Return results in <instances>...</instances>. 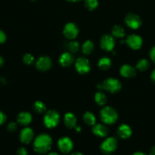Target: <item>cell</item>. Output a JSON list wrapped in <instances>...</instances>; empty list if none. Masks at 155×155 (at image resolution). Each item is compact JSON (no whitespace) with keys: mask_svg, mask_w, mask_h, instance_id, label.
<instances>
[{"mask_svg":"<svg viewBox=\"0 0 155 155\" xmlns=\"http://www.w3.org/2000/svg\"><path fill=\"white\" fill-rule=\"evenodd\" d=\"M92 132L95 136L100 138H104L107 136L108 133H109V129L104 124H95L93 126Z\"/></svg>","mask_w":155,"mask_h":155,"instance_id":"5bb4252c","label":"cell"},{"mask_svg":"<svg viewBox=\"0 0 155 155\" xmlns=\"http://www.w3.org/2000/svg\"><path fill=\"white\" fill-rule=\"evenodd\" d=\"M83 120L88 126H94L96 124V117L92 112L86 111L83 115Z\"/></svg>","mask_w":155,"mask_h":155,"instance_id":"7402d4cb","label":"cell"},{"mask_svg":"<svg viewBox=\"0 0 155 155\" xmlns=\"http://www.w3.org/2000/svg\"><path fill=\"white\" fill-rule=\"evenodd\" d=\"M84 5L88 10L93 11L96 9L98 6L97 0H84Z\"/></svg>","mask_w":155,"mask_h":155,"instance_id":"83f0119b","label":"cell"},{"mask_svg":"<svg viewBox=\"0 0 155 155\" xmlns=\"http://www.w3.org/2000/svg\"><path fill=\"white\" fill-rule=\"evenodd\" d=\"M74 61V58L73 54L69 51L62 53L59 57V63L62 67L68 68L70 67Z\"/></svg>","mask_w":155,"mask_h":155,"instance_id":"9a60e30c","label":"cell"},{"mask_svg":"<svg viewBox=\"0 0 155 155\" xmlns=\"http://www.w3.org/2000/svg\"><path fill=\"white\" fill-rule=\"evenodd\" d=\"M47 155H59L57 152H50Z\"/></svg>","mask_w":155,"mask_h":155,"instance_id":"60d3db41","label":"cell"},{"mask_svg":"<svg viewBox=\"0 0 155 155\" xmlns=\"http://www.w3.org/2000/svg\"><path fill=\"white\" fill-rule=\"evenodd\" d=\"M58 148L59 151L63 154H68L73 149V142L70 138L67 136L60 138L58 140Z\"/></svg>","mask_w":155,"mask_h":155,"instance_id":"30bf717a","label":"cell"},{"mask_svg":"<svg viewBox=\"0 0 155 155\" xmlns=\"http://www.w3.org/2000/svg\"><path fill=\"white\" fill-rule=\"evenodd\" d=\"M60 120L59 112L55 110H50L46 112L43 117V124L46 128L53 129L57 127Z\"/></svg>","mask_w":155,"mask_h":155,"instance_id":"3957f363","label":"cell"},{"mask_svg":"<svg viewBox=\"0 0 155 155\" xmlns=\"http://www.w3.org/2000/svg\"><path fill=\"white\" fill-rule=\"evenodd\" d=\"M117 133L120 138L126 139L132 136V128L127 124H122L119 127L118 130H117Z\"/></svg>","mask_w":155,"mask_h":155,"instance_id":"ac0fdd59","label":"cell"},{"mask_svg":"<svg viewBox=\"0 0 155 155\" xmlns=\"http://www.w3.org/2000/svg\"><path fill=\"white\" fill-rule=\"evenodd\" d=\"M100 119L106 124H113L118 120V113L116 110L110 106L103 107L100 113Z\"/></svg>","mask_w":155,"mask_h":155,"instance_id":"7a4b0ae2","label":"cell"},{"mask_svg":"<svg viewBox=\"0 0 155 155\" xmlns=\"http://www.w3.org/2000/svg\"><path fill=\"white\" fill-rule=\"evenodd\" d=\"M111 33H112V36L115 38H122L126 36V30L120 25L113 26Z\"/></svg>","mask_w":155,"mask_h":155,"instance_id":"44dd1931","label":"cell"},{"mask_svg":"<svg viewBox=\"0 0 155 155\" xmlns=\"http://www.w3.org/2000/svg\"><path fill=\"white\" fill-rule=\"evenodd\" d=\"M150 79H151L152 82L155 83V69L152 71L151 74H150Z\"/></svg>","mask_w":155,"mask_h":155,"instance_id":"e575fe53","label":"cell"},{"mask_svg":"<svg viewBox=\"0 0 155 155\" xmlns=\"http://www.w3.org/2000/svg\"><path fill=\"white\" fill-rule=\"evenodd\" d=\"M17 154L18 155H27V151L25 148H18L17 151Z\"/></svg>","mask_w":155,"mask_h":155,"instance_id":"4dcf8cb0","label":"cell"},{"mask_svg":"<svg viewBox=\"0 0 155 155\" xmlns=\"http://www.w3.org/2000/svg\"><path fill=\"white\" fill-rule=\"evenodd\" d=\"M112 66V61L108 57H103L98 61V68L102 71L109 70Z\"/></svg>","mask_w":155,"mask_h":155,"instance_id":"ffe728a7","label":"cell"},{"mask_svg":"<svg viewBox=\"0 0 155 155\" xmlns=\"http://www.w3.org/2000/svg\"><path fill=\"white\" fill-rule=\"evenodd\" d=\"M118 142L114 137H108L102 142L100 150L104 154H110L115 151Z\"/></svg>","mask_w":155,"mask_h":155,"instance_id":"5b68a950","label":"cell"},{"mask_svg":"<svg viewBox=\"0 0 155 155\" xmlns=\"http://www.w3.org/2000/svg\"><path fill=\"white\" fill-rule=\"evenodd\" d=\"M32 119H33L32 115L29 112L27 111L21 112L18 115V117H17V121H18V123L22 126L29 125L31 123Z\"/></svg>","mask_w":155,"mask_h":155,"instance_id":"d6986e66","label":"cell"},{"mask_svg":"<svg viewBox=\"0 0 155 155\" xmlns=\"http://www.w3.org/2000/svg\"><path fill=\"white\" fill-rule=\"evenodd\" d=\"M6 40V35L5 33H4V31L0 29V44L3 43V42H5Z\"/></svg>","mask_w":155,"mask_h":155,"instance_id":"1f68e13d","label":"cell"},{"mask_svg":"<svg viewBox=\"0 0 155 155\" xmlns=\"http://www.w3.org/2000/svg\"><path fill=\"white\" fill-rule=\"evenodd\" d=\"M32 1H35V0H32Z\"/></svg>","mask_w":155,"mask_h":155,"instance_id":"7bdbcfd3","label":"cell"},{"mask_svg":"<svg viewBox=\"0 0 155 155\" xmlns=\"http://www.w3.org/2000/svg\"><path fill=\"white\" fill-rule=\"evenodd\" d=\"M126 43L128 46L133 50L139 49L143 44V39L137 34H130L127 36Z\"/></svg>","mask_w":155,"mask_h":155,"instance_id":"8fae6325","label":"cell"},{"mask_svg":"<svg viewBox=\"0 0 155 155\" xmlns=\"http://www.w3.org/2000/svg\"><path fill=\"white\" fill-rule=\"evenodd\" d=\"M71 155H84V154H82V153H81V152H78V151H76V152L72 153V154H71Z\"/></svg>","mask_w":155,"mask_h":155,"instance_id":"ab89813d","label":"cell"},{"mask_svg":"<svg viewBox=\"0 0 155 155\" xmlns=\"http://www.w3.org/2000/svg\"><path fill=\"white\" fill-rule=\"evenodd\" d=\"M150 58L152 61L155 64V45L150 49Z\"/></svg>","mask_w":155,"mask_h":155,"instance_id":"d6a6232c","label":"cell"},{"mask_svg":"<svg viewBox=\"0 0 155 155\" xmlns=\"http://www.w3.org/2000/svg\"><path fill=\"white\" fill-rule=\"evenodd\" d=\"M67 48L68 51L71 53H75L80 48V45L78 42L75 40H71L68 44H67Z\"/></svg>","mask_w":155,"mask_h":155,"instance_id":"4316f807","label":"cell"},{"mask_svg":"<svg viewBox=\"0 0 155 155\" xmlns=\"http://www.w3.org/2000/svg\"><path fill=\"white\" fill-rule=\"evenodd\" d=\"M125 23L129 28L136 30L141 27L142 21L138 15L134 13H129L125 17Z\"/></svg>","mask_w":155,"mask_h":155,"instance_id":"52a82bcc","label":"cell"},{"mask_svg":"<svg viewBox=\"0 0 155 155\" xmlns=\"http://www.w3.org/2000/svg\"><path fill=\"white\" fill-rule=\"evenodd\" d=\"M74 129H75L76 132H78V133L81 132V127H79V126H76V127H74Z\"/></svg>","mask_w":155,"mask_h":155,"instance_id":"74e56055","label":"cell"},{"mask_svg":"<svg viewBox=\"0 0 155 155\" xmlns=\"http://www.w3.org/2000/svg\"><path fill=\"white\" fill-rule=\"evenodd\" d=\"M94 49V44L91 40H87L83 43L81 46L82 52L84 54H90Z\"/></svg>","mask_w":155,"mask_h":155,"instance_id":"603a6c76","label":"cell"},{"mask_svg":"<svg viewBox=\"0 0 155 155\" xmlns=\"http://www.w3.org/2000/svg\"><path fill=\"white\" fill-rule=\"evenodd\" d=\"M75 69L79 74H88L91 71V64L87 58L83 57H80L76 59L74 62Z\"/></svg>","mask_w":155,"mask_h":155,"instance_id":"ba28073f","label":"cell"},{"mask_svg":"<svg viewBox=\"0 0 155 155\" xmlns=\"http://www.w3.org/2000/svg\"><path fill=\"white\" fill-rule=\"evenodd\" d=\"M103 89L109 93H116L122 89V83L119 80L115 78H108L102 83Z\"/></svg>","mask_w":155,"mask_h":155,"instance_id":"277c9868","label":"cell"},{"mask_svg":"<svg viewBox=\"0 0 155 155\" xmlns=\"http://www.w3.org/2000/svg\"><path fill=\"white\" fill-rule=\"evenodd\" d=\"M149 67H150V62H149L147 59L142 58L137 62L135 68H136V70H138V71L143 72V71H147L149 68Z\"/></svg>","mask_w":155,"mask_h":155,"instance_id":"d4e9b609","label":"cell"},{"mask_svg":"<svg viewBox=\"0 0 155 155\" xmlns=\"http://www.w3.org/2000/svg\"><path fill=\"white\" fill-rule=\"evenodd\" d=\"M79 33V29L74 23L69 22L65 25L63 28V35L68 39L73 40L75 39Z\"/></svg>","mask_w":155,"mask_h":155,"instance_id":"8992f818","label":"cell"},{"mask_svg":"<svg viewBox=\"0 0 155 155\" xmlns=\"http://www.w3.org/2000/svg\"><path fill=\"white\" fill-rule=\"evenodd\" d=\"M52 143L53 141L50 135L42 133L35 138L33 142V149L38 154H46L51 149Z\"/></svg>","mask_w":155,"mask_h":155,"instance_id":"6da1fadb","label":"cell"},{"mask_svg":"<svg viewBox=\"0 0 155 155\" xmlns=\"http://www.w3.org/2000/svg\"><path fill=\"white\" fill-rule=\"evenodd\" d=\"M94 100L98 105L103 106L106 103L107 97H106V94L103 93V92H97L94 95Z\"/></svg>","mask_w":155,"mask_h":155,"instance_id":"cb8c5ba5","label":"cell"},{"mask_svg":"<svg viewBox=\"0 0 155 155\" xmlns=\"http://www.w3.org/2000/svg\"><path fill=\"white\" fill-rule=\"evenodd\" d=\"M6 120V116L3 112L0 111V125L4 124Z\"/></svg>","mask_w":155,"mask_h":155,"instance_id":"836d02e7","label":"cell"},{"mask_svg":"<svg viewBox=\"0 0 155 155\" xmlns=\"http://www.w3.org/2000/svg\"><path fill=\"white\" fill-rule=\"evenodd\" d=\"M34 138L33 130L30 127H25L20 133V140L24 144H29Z\"/></svg>","mask_w":155,"mask_h":155,"instance_id":"4fadbf2b","label":"cell"},{"mask_svg":"<svg viewBox=\"0 0 155 155\" xmlns=\"http://www.w3.org/2000/svg\"><path fill=\"white\" fill-rule=\"evenodd\" d=\"M150 155H155V145L151 148V149L150 150V153H149Z\"/></svg>","mask_w":155,"mask_h":155,"instance_id":"d590c367","label":"cell"},{"mask_svg":"<svg viewBox=\"0 0 155 155\" xmlns=\"http://www.w3.org/2000/svg\"><path fill=\"white\" fill-rule=\"evenodd\" d=\"M22 60H23V62H24L25 64L30 65L34 62V57H33L31 54L27 53V54H25L24 56H23Z\"/></svg>","mask_w":155,"mask_h":155,"instance_id":"f1b7e54d","label":"cell"},{"mask_svg":"<svg viewBox=\"0 0 155 155\" xmlns=\"http://www.w3.org/2000/svg\"><path fill=\"white\" fill-rule=\"evenodd\" d=\"M33 110H34L36 113L39 114H43L46 111V104L43 101H36L33 104Z\"/></svg>","mask_w":155,"mask_h":155,"instance_id":"484cf974","label":"cell"},{"mask_svg":"<svg viewBox=\"0 0 155 155\" xmlns=\"http://www.w3.org/2000/svg\"><path fill=\"white\" fill-rule=\"evenodd\" d=\"M132 155H147L146 154H144V153L141 152V151H137V152H135Z\"/></svg>","mask_w":155,"mask_h":155,"instance_id":"8d00e7d4","label":"cell"},{"mask_svg":"<svg viewBox=\"0 0 155 155\" xmlns=\"http://www.w3.org/2000/svg\"><path fill=\"white\" fill-rule=\"evenodd\" d=\"M64 124L68 129H73L77 126V117L71 112H68L64 116Z\"/></svg>","mask_w":155,"mask_h":155,"instance_id":"e0dca14e","label":"cell"},{"mask_svg":"<svg viewBox=\"0 0 155 155\" xmlns=\"http://www.w3.org/2000/svg\"><path fill=\"white\" fill-rule=\"evenodd\" d=\"M35 65L40 71H46L52 67V61L48 56H41L37 59Z\"/></svg>","mask_w":155,"mask_h":155,"instance_id":"7c38bea8","label":"cell"},{"mask_svg":"<svg viewBox=\"0 0 155 155\" xmlns=\"http://www.w3.org/2000/svg\"><path fill=\"white\" fill-rule=\"evenodd\" d=\"M3 64H4V60H3V58L2 56H0V68L2 66Z\"/></svg>","mask_w":155,"mask_h":155,"instance_id":"f35d334b","label":"cell"},{"mask_svg":"<svg viewBox=\"0 0 155 155\" xmlns=\"http://www.w3.org/2000/svg\"><path fill=\"white\" fill-rule=\"evenodd\" d=\"M7 129L9 132H11V133H14V132L16 131L17 129H18V124L15 122L9 123V125H8L7 127Z\"/></svg>","mask_w":155,"mask_h":155,"instance_id":"f546056e","label":"cell"},{"mask_svg":"<svg viewBox=\"0 0 155 155\" xmlns=\"http://www.w3.org/2000/svg\"><path fill=\"white\" fill-rule=\"evenodd\" d=\"M119 73L125 78H132L136 75V68L130 64H123L120 68Z\"/></svg>","mask_w":155,"mask_h":155,"instance_id":"2e32d148","label":"cell"},{"mask_svg":"<svg viewBox=\"0 0 155 155\" xmlns=\"http://www.w3.org/2000/svg\"><path fill=\"white\" fill-rule=\"evenodd\" d=\"M67 1H68V2H76L81 1V0H67Z\"/></svg>","mask_w":155,"mask_h":155,"instance_id":"b9f144b4","label":"cell"},{"mask_svg":"<svg viewBox=\"0 0 155 155\" xmlns=\"http://www.w3.org/2000/svg\"><path fill=\"white\" fill-rule=\"evenodd\" d=\"M115 39L112 34H105L100 39V48L106 51H111L115 47Z\"/></svg>","mask_w":155,"mask_h":155,"instance_id":"9c48e42d","label":"cell"}]
</instances>
